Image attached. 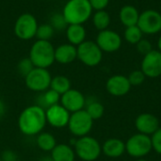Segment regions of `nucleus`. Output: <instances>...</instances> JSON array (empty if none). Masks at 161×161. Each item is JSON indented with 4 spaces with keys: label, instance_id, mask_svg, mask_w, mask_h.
Wrapping results in <instances>:
<instances>
[{
    "label": "nucleus",
    "instance_id": "1",
    "mask_svg": "<svg viewBox=\"0 0 161 161\" xmlns=\"http://www.w3.org/2000/svg\"><path fill=\"white\" fill-rule=\"evenodd\" d=\"M45 109L38 105L28 106L23 109L18 118V127L25 136H37L46 125Z\"/></svg>",
    "mask_w": 161,
    "mask_h": 161
},
{
    "label": "nucleus",
    "instance_id": "2",
    "mask_svg": "<svg viewBox=\"0 0 161 161\" xmlns=\"http://www.w3.org/2000/svg\"><path fill=\"white\" fill-rule=\"evenodd\" d=\"M92 10L89 0H68L62 14L68 25H83L92 15Z\"/></svg>",
    "mask_w": 161,
    "mask_h": 161
},
{
    "label": "nucleus",
    "instance_id": "3",
    "mask_svg": "<svg viewBox=\"0 0 161 161\" xmlns=\"http://www.w3.org/2000/svg\"><path fill=\"white\" fill-rule=\"evenodd\" d=\"M28 58L35 67L48 69L55 62V47L49 41L37 40L30 47Z\"/></svg>",
    "mask_w": 161,
    "mask_h": 161
},
{
    "label": "nucleus",
    "instance_id": "4",
    "mask_svg": "<svg viewBox=\"0 0 161 161\" xmlns=\"http://www.w3.org/2000/svg\"><path fill=\"white\" fill-rule=\"evenodd\" d=\"M74 150L81 160L95 161L102 154V145L95 138L88 135L76 139Z\"/></svg>",
    "mask_w": 161,
    "mask_h": 161
},
{
    "label": "nucleus",
    "instance_id": "5",
    "mask_svg": "<svg viewBox=\"0 0 161 161\" xmlns=\"http://www.w3.org/2000/svg\"><path fill=\"white\" fill-rule=\"evenodd\" d=\"M151 137L142 133L132 135L125 142V152L134 158H142L152 151Z\"/></svg>",
    "mask_w": 161,
    "mask_h": 161
},
{
    "label": "nucleus",
    "instance_id": "6",
    "mask_svg": "<svg viewBox=\"0 0 161 161\" xmlns=\"http://www.w3.org/2000/svg\"><path fill=\"white\" fill-rule=\"evenodd\" d=\"M93 120L87 113L85 109H81L79 111L71 113L68 128L69 131L76 138H81L84 136H88L92 131L93 126Z\"/></svg>",
    "mask_w": 161,
    "mask_h": 161
},
{
    "label": "nucleus",
    "instance_id": "7",
    "mask_svg": "<svg viewBox=\"0 0 161 161\" xmlns=\"http://www.w3.org/2000/svg\"><path fill=\"white\" fill-rule=\"evenodd\" d=\"M76 49L77 58L86 66L95 67L103 59V51L93 41H85L76 46Z\"/></svg>",
    "mask_w": 161,
    "mask_h": 161
},
{
    "label": "nucleus",
    "instance_id": "8",
    "mask_svg": "<svg viewBox=\"0 0 161 161\" xmlns=\"http://www.w3.org/2000/svg\"><path fill=\"white\" fill-rule=\"evenodd\" d=\"M38 26L36 17L31 13L25 12L17 18L14 24V34L20 40L29 41L35 38Z\"/></svg>",
    "mask_w": 161,
    "mask_h": 161
},
{
    "label": "nucleus",
    "instance_id": "9",
    "mask_svg": "<svg viewBox=\"0 0 161 161\" xmlns=\"http://www.w3.org/2000/svg\"><path fill=\"white\" fill-rule=\"evenodd\" d=\"M51 79V74L47 69L35 67L25 77V83L28 90L35 92H43L50 89Z\"/></svg>",
    "mask_w": 161,
    "mask_h": 161
},
{
    "label": "nucleus",
    "instance_id": "10",
    "mask_svg": "<svg viewBox=\"0 0 161 161\" xmlns=\"http://www.w3.org/2000/svg\"><path fill=\"white\" fill-rule=\"evenodd\" d=\"M137 25L143 34L154 35L161 31V13L156 9H146L140 13Z\"/></svg>",
    "mask_w": 161,
    "mask_h": 161
},
{
    "label": "nucleus",
    "instance_id": "11",
    "mask_svg": "<svg viewBox=\"0 0 161 161\" xmlns=\"http://www.w3.org/2000/svg\"><path fill=\"white\" fill-rule=\"evenodd\" d=\"M95 42L103 52L114 53L121 48L122 38L117 32L108 28L99 31Z\"/></svg>",
    "mask_w": 161,
    "mask_h": 161
},
{
    "label": "nucleus",
    "instance_id": "12",
    "mask_svg": "<svg viewBox=\"0 0 161 161\" xmlns=\"http://www.w3.org/2000/svg\"><path fill=\"white\" fill-rule=\"evenodd\" d=\"M46 122L52 127L63 128L68 125L71 113L60 104L51 106L45 109Z\"/></svg>",
    "mask_w": 161,
    "mask_h": 161
},
{
    "label": "nucleus",
    "instance_id": "13",
    "mask_svg": "<svg viewBox=\"0 0 161 161\" xmlns=\"http://www.w3.org/2000/svg\"><path fill=\"white\" fill-rule=\"evenodd\" d=\"M141 67V70L146 77H159L161 75V52L154 49L147 55L143 56Z\"/></svg>",
    "mask_w": 161,
    "mask_h": 161
},
{
    "label": "nucleus",
    "instance_id": "14",
    "mask_svg": "<svg viewBox=\"0 0 161 161\" xmlns=\"http://www.w3.org/2000/svg\"><path fill=\"white\" fill-rule=\"evenodd\" d=\"M59 103L70 113H74L85 108L86 98L78 90L70 89L60 96Z\"/></svg>",
    "mask_w": 161,
    "mask_h": 161
},
{
    "label": "nucleus",
    "instance_id": "15",
    "mask_svg": "<svg viewBox=\"0 0 161 161\" xmlns=\"http://www.w3.org/2000/svg\"><path fill=\"white\" fill-rule=\"evenodd\" d=\"M131 87L132 86L130 85L127 76L123 75H114L110 76L106 83L107 92L115 97H122L126 95L129 92Z\"/></svg>",
    "mask_w": 161,
    "mask_h": 161
},
{
    "label": "nucleus",
    "instance_id": "16",
    "mask_svg": "<svg viewBox=\"0 0 161 161\" xmlns=\"http://www.w3.org/2000/svg\"><path fill=\"white\" fill-rule=\"evenodd\" d=\"M135 127L139 133L151 136L160 127V122L152 113H142L135 120Z\"/></svg>",
    "mask_w": 161,
    "mask_h": 161
},
{
    "label": "nucleus",
    "instance_id": "17",
    "mask_svg": "<svg viewBox=\"0 0 161 161\" xmlns=\"http://www.w3.org/2000/svg\"><path fill=\"white\" fill-rule=\"evenodd\" d=\"M77 58L76 46L71 43H62L55 48V62L70 64Z\"/></svg>",
    "mask_w": 161,
    "mask_h": 161
},
{
    "label": "nucleus",
    "instance_id": "18",
    "mask_svg": "<svg viewBox=\"0 0 161 161\" xmlns=\"http://www.w3.org/2000/svg\"><path fill=\"white\" fill-rule=\"evenodd\" d=\"M102 153L110 158H118L125 153V142L120 139L110 138L102 145Z\"/></svg>",
    "mask_w": 161,
    "mask_h": 161
},
{
    "label": "nucleus",
    "instance_id": "19",
    "mask_svg": "<svg viewBox=\"0 0 161 161\" xmlns=\"http://www.w3.org/2000/svg\"><path fill=\"white\" fill-rule=\"evenodd\" d=\"M65 32L68 42L75 46H78L86 41L87 32L83 25H68Z\"/></svg>",
    "mask_w": 161,
    "mask_h": 161
},
{
    "label": "nucleus",
    "instance_id": "20",
    "mask_svg": "<svg viewBox=\"0 0 161 161\" xmlns=\"http://www.w3.org/2000/svg\"><path fill=\"white\" fill-rule=\"evenodd\" d=\"M51 158L54 161H75V153L70 144L58 143L50 152Z\"/></svg>",
    "mask_w": 161,
    "mask_h": 161
},
{
    "label": "nucleus",
    "instance_id": "21",
    "mask_svg": "<svg viewBox=\"0 0 161 161\" xmlns=\"http://www.w3.org/2000/svg\"><path fill=\"white\" fill-rule=\"evenodd\" d=\"M140 17L138 8L132 5H125L122 7L119 12V18L123 25L125 27L137 25Z\"/></svg>",
    "mask_w": 161,
    "mask_h": 161
},
{
    "label": "nucleus",
    "instance_id": "22",
    "mask_svg": "<svg viewBox=\"0 0 161 161\" xmlns=\"http://www.w3.org/2000/svg\"><path fill=\"white\" fill-rule=\"evenodd\" d=\"M37 146L43 152H51L58 144L56 138L49 132H41L37 135Z\"/></svg>",
    "mask_w": 161,
    "mask_h": 161
},
{
    "label": "nucleus",
    "instance_id": "23",
    "mask_svg": "<svg viewBox=\"0 0 161 161\" xmlns=\"http://www.w3.org/2000/svg\"><path fill=\"white\" fill-rule=\"evenodd\" d=\"M42 94L39 96L40 102L36 105L42 107L43 109H46L47 108L59 104L60 101V94H58L57 92H55L52 89H48L47 91L41 92Z\"/></svg>",
    "mask_w": 161,
    "mask_h": 161
},
{
    "label": "nucleus",
    "instance_id": "24",
    "mask_svg": "<svg viewBox=\"0 0 161 161\" xmlns=\"http://www.w3.org/2000/svg\"><path fill=\"white\" fill-rule=\"evenodd\" d=\"M50 89L54 90L55 92H57L61 96L63 93H65L70 89H72L71 88V81L65 75H56V76L52 77V79H51Z\"/></svg>",
    "mask_w": 161,
    "mask_h": 161
},
{
    "label": "nucleus",
    "instance_id": "25",
    "mask_svg": "<svg viewBox=\"0 0 161 161\" xmlns=\"http://www.w3.org/2000/svg\"><path fill=\"white\" fill-rule=\"evenodd\" d=\"M110 15L106 9L97 10L92 15V24L98 31L108 29L110 25Z\"/></svg>",
    "mask_w": 161,
    "mask_h": 161
},
{
    "label": "nucleus",
    "instance_id": "26",
    "mask_svg": "<svg viewBox=\"0 0 161 161\" xmlns=\"http://www.w3.org/2000/svg\"><path fill=\"white\" fill-rule=\"evenodd\" d=\"M84 109L87 111V113L91 116V118L93 121L101 119L105 113V107L102 103H100L97 100H92L89 102L86 100V106Z\"/></svg>",
    "mask_w": 161,
    "mask_h": 161
},
{
    "label": "nucleus",
    "instance_id": "27",
    "mask_svg": "<svg viewBox=\"0 0 161 161\" xmlns=\"http://www.w3.org/2000/svg\"><path fill=\"white\" fill-rule=\"evenodd\" d=\"M143 33L142 32V30L140 29V27L138 25H132V26H128L125 28V40L130 43V44H137L142 38Z\"/></svg>",
    "mask_w": 161,
    "mask_h": 161
},
{
    "label": "nucleus",
    "instance_id": "28",
    "mask_svg": "<svg viewBox=\"0 0 161 161\" xmlns=\"http://www.w3.org/2000/svg\"><path fill=\"white\" fill-rule=\"evenodd\" d=\"M55 34V29L53 26L48 24H42L38 26L35 38L39 41H49L53 38Z\"/></svg>",
    "mask_w": 161,
    "mask_h": 161
},
{
    "label": "nucleus",
    "instance_id": "29",
    "mask_svg": "<svg viewBox=\"0 0 161 161\" xmlns=\"http://www.w3.org/2000/svg\"><path fill=\"white\" fill-rule=\"evenodd\" d=\"M49 24L53 26L55 31L57 30H66L68 24L62 14V12H56L51 15Z\"/></svg>",
    "mask_w": 161,
    "mask_h": 161
},
{
    "label": "nucleus",
    "instance_id": "30",
    "mask_svg": "<svg viewBox=\"0 0 161 161\" xmlns=\"http://www.w3.org/2000/svg\"><path fill=\"white\" fill-rule=\"evenodd\" d=\"M34 68H35V66L33 65V63L29 58H22L17 64V72L23 77H25Z\"/></svg>",
    "mask_w": 161,
    "mask_h": 161
},
{
    "label": "nucleus",
    "instance_id": "31",
    "mask_svg": "<svg viewBox=\"0 0 161 161\" xmlns=\"http://www.w3.org/2000/svg\"><path fill=\"white\" fill-rule=\"evenodd\" d=\"M127 78H128L129 83H130L131 86L137 87V86L142 85L144 82L146 76H145V75L143 74V72L142 70H135V71H133V72H131L129 74Z\"/></svg>",
    "mask_w": 161,
    "mask_h": 161
},
{
    "label": "nucleus",
    "instance_id": "32",
    "mask_svg": "<svg viewBox=\"0 0 161 161\" xmlns=\"http://www.w3.org/2000/svg\"><path fill=\"white\" fill-rule=\"evenodd\" d=\"M152 149L158 155H161V127H159L153 135H151Z\"/></svg>",
    "mask_w": 161,
    "mask_h": 161
},
{
    "label": "nucleus",
    "instance_id": "33",
    "mask_svg": "<svg viewBox=\"0 0 161 161\" xmlns=\"http://www.w3.org/2000/svg\"><path fill=\"white\" fill-rule=\"evenodd\" d=\"M136 47H137V50L140 54L145 56L147 55L148 53H150L153 49V45L151 43L150 41L148 40H145V39H142L137 44H136Z\"/></svg>",
    "mask_w": 161,
    "mask_h": 161
},
{
    "label": "nucleus",
    "instance_id": "34",
    "mask_svg": "<svg viewBox=\"0 0 161 161\" xmlns=\"http://www.w3.org/2000/svg\"><path fill=\"white\" fill-rule=\"evenodd\" d=\"M92 9L95 11L97 10H104L109 4V0H89Z\"/></svg>",
    "mask_w": 161,
    "mask_h": 161
},
{
    "label": "nucleus",
    "instance_id": "35",
    "mask_svg": "<svg viewBox=\"0 0 161 161\" xmlns=\"http://www.w3.org/2000/svg\"><path fill=\"white\" fill-rule=\"evenodd\" d=\"M0 158L2 161H19L17 154L12 150H5Z\"/></svg>",
    "mask_w": 161,
    "mask_h": 161
},
{
    "label": "nucleus",
    "instance_id": "36",
    "mask_svg": "<svg viewBox=\"0 0 161 161\" xmlns=\"http://www.w3.org/2000/svg\"><path fill=\"white\" fill-rule=\"evenodd\" d=\"M6 109H7V108H6V104H5V102L3 101V99H2V98H0V119L5 115V113H6Z\"/></svg>",
    "mask_w": 161,
    "mask_h": 161
},
{
    "label": "nucleus",
    "instance_id": "37",
    "mask_svg": "<svg viewBox=\"0 0 161 161\" xmlns=\"http://www.w3.org/2000/svg\"><path fill=\"white\" fill-rule=\"evenodd\" d=\"M39 161H54V160L51 158V157H44V158H41Z\"/></svg>",
    "mask_w": 161,
    "mask_h": 161
},
{
    "label": "nucleus",
    "instance_id": "38",
    "mask_svg": "<svg viewBox=\"0 0 161 161\" xmlns=\"http://www.w3.org/2000/svg\"><path fill=\"white\" fill-rule=\"evenodd\" d=\"M158 51L161 52V36L158 38Z\"/></svg>",
    "mask_w": 161,
    "mask_h": 161
},
{
    "label": "nucleus",
    "instance_id": "39",
    "mask_svg": "<svg viewBox=\"0 0 161 161\" xmlns=\"http://www.w3.org/2000/svg\"><path fill=\"white\" fill-rule=\"evenodd\" d=\"M136 161H147V160H146V159H144V158H137V160Z\"/></svg>",
    "mask_w": 161,
    "mask_h": 161
},
{
    "label": "nucleus",
    "instance_id": "40",
    "mask_svg": "<svg viewBox=\"0 0 161 161\" xmlns=\"http://www.w3.org/2000/svg\"><path fill=\"white\" fill-rule=\"evenodd\" d=\"M0 161H2V160H1V158H0Z\"/></svg>",
    "mask_w": 161,
    "mask_h": 161
}]
</instances>
